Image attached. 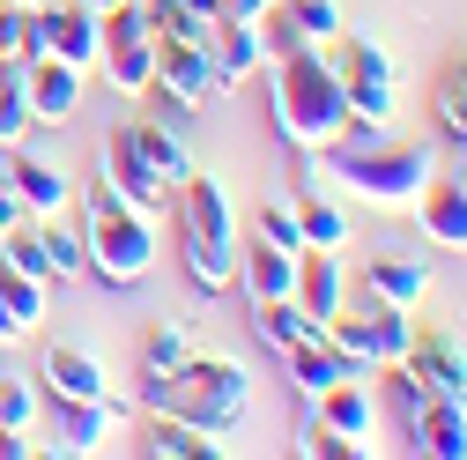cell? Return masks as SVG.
<instances>
[{
    "mask_svg": "<svg viewBox=\"0 0 467 460\" xmlns=\"http://www.w3.org/2000/svg\"><path fill=\"white\" fill-rule=\"evenodd\" d=\"M408 431L431 460H467V409L460 401H438V393H416L408 401Z\"/></svg>",
    "mask_w": 467,
    "mask_h": 460,
    "instance_id": "17",
    "label": "cell"
},
{
    "mask_svg": "<svg viewBox=\"0 0 467 460\" xmlns=\"http://www.w3.org/2000/svg\"><path fill=\"white\" fill-rule=\"evenodd\" d=\"M156 45H163V30H156V16L141 8V0L111 8V16H104V45H97L104 82L119 89V97H149V89H156Z\"/></svg>",
    "mask_w": 467,
    "mask_h": 460,
    "instance_id": "8",
    "label": "cell"
},
{
    "mask_svg": "<svg viewBox=\"0 0 467 460\" xmlns=\"http://www.w3.org/2000/svg\"><path fill=\"white\" fill-rule=\"evenodd\" d=\"M275 0H223V23H260Z\"/></svg>",
    "mask_w": 467,
    "mask_h": 460,
    "instance_id": "39",
    "label": "cell"
},
{
    "mask_svg": "<svg viewBox=\"0 0 467 460\" xmlns=\"http://www.w3.org/2000/svg\"><path fill=\"white\" fill-rule=\"evenodd\" d=\"M156 89L179 104V111H201V104H223V97H230L215 52H208L201 37H163V45H156Z\"/></svg>",
    "mask_w": 467,
    "mask_h": 460,
    "instance_id": "9",
    "label": "cell"
},
{
    "mask_svg": "<svg viewBox=\"0 0 467 460\" xmlns=\"http://www.w3.org/2000/svg\"><path fill=\"white\" fill-rule=\"evenodd\" d=\"M319 341L348 364V371H386V364H400L408 357V341H416V312H393V305H341L327 327H319Z\"/></svg>",
    "mask_w": 467,
    "mask_h": 460,
    "instance_id": "7",
    "label": "cell"
},
{
    "mask_svg": "<svg viewBox=\"0 0 467 460\" xmlns=\"http://www.w3.org/2000/svg\"><path fill=\"white\" fill-rule=\"evenodd\" d=\"M30 97H23V68H0V149L30 141Z\"/></svg>",
    "mask_w": 467,
    "mask_h": 460,
    "instance_id": "31",
    "label": "cell"
},
{
    "mask_svg": "<svg viewBox=\"0 0 467 460\" xmlns=\"http://www.w3.org/2000/svg\"><path fill=\"white\" fill-rule=\"evenodd\" d=\"M327 60H334V82H341V97H348V120L371 127V134H386L393 111H400L393 52H386L379 37H348V30H341V37L327 45Z\"/></svg>",
    "mask_w": 467,
    "mask_h": 460,
    "instance_id": "6",
    "label": "cell"
},
{
    "mask_svg": "<svg viewBox=\"0 0 467 460\" xmlns=\"http://www.w3.org/2000/svg\"><path fill=\"white\" fill-rule=\"evenodd\" d=\"M37 23V52H52V60H67V68H97V45H104V16L82 8V0H52V8L30 16Z\"/></svg>",
    "mask_w": 467,
    "mask_h": 460,
    "instance_id": "11",
    "label": "cell"
},
{
    "mask_svg": "<svg viewBox=\"0 0 467 460\" xmlns=\"http://www.w3.org/2000/svg\"><path fill=\"white\" fill-rule=\"evenodd\" d=\"M305 156V193H334V201H364V208H416L423 186L438 179L431 149H400L371 127H348L327 149H297Z\"/></svg>",
    "mask_w": 467,
    "mask_h": 460,
    "instance_id": "1",
    "label": "cell"
},
{
    "mask_svg": "<svg viewBox=\"0 0 467 460\" xmlns=\"http://www.w3.org/2000/svg\"><path fill=\"white\" fill-rule=\"evenodd\" d=\"M319 423L348 445V453H379V401H371V386H357V379H334L327 393H319Z\"/></svg>",
    "mask_w": 467,
    "mask_h": 460,
    "instance_id": "13",
    "label": "cell"
},
{
    "mask_svg": "<svg viewBox=\"0 0 467 460\" xmlns=\"http://www.w3.org/2000/svg\"><path fill=\"white\" fill-rule=\"evenodd\" d=\"M431 298V275L416 253H379L364 267V305H393V312H416Z\"/></svg>",
    "mask_w": 467,
    "mask_h": 460,
    "instance_id": "18",
    "label": "cell"
},
{
    "mask_svg": "<svg viewBox=\"0 0 467 460\" xmlns=\"http://www.w3.org/2000/svg\"><path fill=\"white\" fill-rule=\"evenodd\" d=\"M289 298L305 305V319H312V327H327V319L348 305V267H341V253L297 246V282H289Z\"/></svg>",
    "mask_w": 467,
    "mask_h": 460,
    "instance_id": "16",
    "label": "cell"
},
{
    "mask_svg": "<svg viewBox=\"0 0 467 460\" xmlns=\"http://www.w3.org/2000/svg\"><path fill=\"white\" fill-rule=\"evenodd\" d=\"M141 416H171V423H193V431H208V438H238L245 431V409H253V379H245V364L238 357H201L193 350V364L186 371H171V379H149L141 371V401H134Z\"/></svg>",
    "mask_w": 467,
    "mask_h": 460,
    "instance_id": "2",
    "label": "cell"
},
{
    "mask_svg": "<svg viewBox=\"0 0 467 460\" xmlns=\"http://www.w3.org/2000/svg\"><path fill=\"white\" fill-rule=\"evenodd\" d=\"M253 238H260V246H282V253H297V246H305V238H297V201H267Z\"/></svg>",
    "mask_w": 467,
    "mask_h": 460,
    "instance_id": "36",
    "label": "cell"
},
{
    "mask_svg": "<svg viewBox=\"0 0 467 460\" xmlns=\"http://www.w3.org/2000/svg\"><path fill=\"white\" fill-rule=\"evenodd\" d=\"M45 253H52V282H75V275H89V253H82V230H67L60 215H45Z\"/></svg>",
    "mask_w": 467,
    "mask_h": 460,
    "instance_id": "34",
    "label": "cell"
},
{
    "mask_svg": "<svg viewBox=\"0 0 467 460\" xmlns=\"http://www.w3.org/2000/svg\"><path fill=\"white\" fill-rule=\"evenodd\" d=\"M23 215H30V208H23V201H16V186H0V238H8V230H16V223H23Z\"/></svg>",
    "mask_w": 467,
    "mask_h": 460,
    "instance_id": "41",
    "label": "cell"
},
{
    "mask_svg": "<svg viewBox=\"0 0 467 460\" xmlns=\"http://www.w3.org/2000/svg\"><path fill=\"white\" fill-rule=\"evenodd\" d=\"M275 8L305 30V45H334L341 37V0H275Z\"/></svg>",
    "mask_w": 467,
    "mask_h": 460,
    "instance_id": "33",
    "label": "cell"
},
{
    "mask_svg": "<svg viewBox=\"0 0 467 460\" xmlns=\"http://www.w3.org/2000/svg\"><path fill=\"white\" fill-rule=\"evenodd\" d=\"M82 68H67V60H52V52H37V60L23 68V97H30V120L37 127H67L75 111H82Z\"/></svg>",
    "mask_w": 467,
    "mask_h": 460,
    "instance_id": "12",
    "label": "cell"
},
{
    "mask_svg": "<svg viewBox=\"0 0 467 460\" xmlns=\"http://www.w3.org/2000/svg\"><path fill=\"white\" fill-rule=\"evenodd\" d=\"M45 386L60 393V401H97V393H111L104 364H97L89 350H75V341H52V350H45Z\"/></svg>",
    "mask_w": 467,
    "mask_h": 460,
    "instance_id": "22",
    "label": "cell"
},
{
    "mask_svg": "<svg viewBox=\"0 0 467 460\" xmlns=\"http://www.w3.org/2000/svg\"><path fill=\"white\" fill-rule=\"evenodd\" d=\"M289 282H297V253L245 238V260H238V290H245V305H275V298H289Z\"/></svg>",
    "mask_w": 467,
    "mask_h": 460,
    "instance_id": "21",
    "label": "cell"
},
{
    "mask_svg": "<svg viewBox=\"0 0 467 460\" xmlns=\"http://www.w3.org/2000/svg\"><path fill=\"white\" fill-rule=\"evenodd\" d=\"M438 127L452 141H467V52L445 60V75H438Z\"/></svg>",
    "mask_w": 467,
    "mask_h": 460,
    "instance_id": "32",
    "label": "cell"
},
{
    "mask_svg": "<svg viewBox=\"0 0 467 460\" xmlns=\"http://www.w3.org/2000/svg\"><path fill=\"white\" fill-rule=\"evenodd\" d=\"M193 364V334L179 327V319H156L149 334H141V371L149 379H171V371H186Z\"/></svg>",
    "mask_w": 467,
    "mask_h": 460,
    "instance_id": "28",
    "label": "cell"
},
{
    "mask_svg": "<svg viewBox=\"0 0 467 460\" xmlns=\"http://www.w3.org/2000/svg\"><path fill=\"white\" fill-rule=\"evenodd\" d=\"M82 8H97V16H111V8H127V0H82Z\"/></svg>",
    "mask_w": 467,
    "mask_h": 460,
    "instance_id": "42",
    "label": "cell"
},
{
    "mask_svg": "<svg viewBox=\"0 0 467 460\" xmlns=\"http://www.w3.org/2000/svg\"><path fill=\"white\" fill-rule=\"evenodd\" d=\"M127 134H134V149H141V163L156 171L163 193H179V186L193 179V156H186V141L171 134V127H156V120H127Z\"/></svg>",
    "mask_w": 467,
    "mask_h": 460,
    "instance_id": "23",
    "label": "cell"
},
{
    "mask_svg": "<svg viewBox=\"0 0 467 460\" xmlns=\"http://www.w3.org/2000/svg\"><path fill=\"white\" fill-rule=\"evenodd\" d=\"M127 401H111V393H97V401H67V423H60V445L67 453H104L111 438L127 431Z\"/></svg>",
    "mask_w": 467,
    "mask_h": 460,
    "instance_id": "20",
    "label": "cell"
},
{
    "mask_svg": "<svg viewBox=\"0 0 467 460\" xmlns=\"http://www.w3.org/2000/svg\"><path fill=\"white\" fill-rule=\"evenodd\" d=\"M8 156V186H16V201L45 223V215H60L67 201H75V186H67V171L52 163V156H37L30 141H16V149H0Z\"/></svg>",
    "mask_w": 467,
    "mask_h": 460,
    "instance_id": "15",
    "label": "cell"
},
{
    "mask_svg": "<svg viewBox=\"0 0 467 460\" xmlns=\"http://www.w3.org/2000/svg\"><path fill=\"white\" fill-rule=\"evenodd\" d=\"M0 305H8V312H16V319H23L30 334H37V327H45V282L0 260Z\"/></svg>",
    "mask_w": 467,
    "mask_h": 460,
    "instance_id": "30",
    "label": "cell"
},
{
    "mask_svg": "<svg viewBox=\"0 0 467 460\" xmlns=\"http://www.w3.org/2000/svg\"><path fill=\"white\" fill-rule=\"evenodd\" d=\"M208 52H215V68H223V82H230V89L253 82V75L267 68V52H260V23H223V30L208 37Z\"/></svg>",
    "mask_w": 467,
    "mask_h": 460,
    "instance_id": "24",
    "label": "cell"
},
{
    "mask_svg": "<svg viewBox=\"0 0 467 460\" xmlns=\"http://www.w3.org/2000/svg\"><path fill=\"white\" fill-rule=\"evenodd\" d=\"M30 423H37V386L0 379V431H23V438H30Z\"/></svg>",
    "mask_w": 467,
    "mask_h": 460,
    "instance_id": "37",
    "label": "cell"
},
{
    "mask_svg": "<svg viewBox=\"0 0 467 460\" xmlns=\"http://www.w3.org/2000/svg\"><path fill=\"white\" fill-rule=\"evenodd\" d=\"M8 8H23V16H37V8H52V0H8Z\"/></svg>",
    "mask_w": 467,
    "mask_h": 460,
    "instance_id": "43",
    "label": "cell"
},
{
    "mask_svg": "<svg viewBox=\"0 0 467 460\" xmlns=\"http://www.w3.org/2000/svg\"><path fill=\"white\" fill-rule=\"evenodd\" d=\"M297 453H305V460H357V453H348V445H341V438H334V431L319 423V416H312V423L297 431Z\"/></svg>",
    "mask_w": 467,
    "mask_h": 460,
    "instance_id": "38",
    "label": "cell"
},
{
    "mask_svg": "<svg viewBox=\"0 0 467 460\" xmlns=\"http://www.w3.org/2000/svg\"><path fill=\"white\" fill-rule=\"evenodd\" d=\"M179 260H186V282L201 298H230L238 290L245 238H238V215H230L223 179H208V171H193V179L179 186Z\"/></svg>",
    "mask_w": 467,
    "mask_h": 460,
    "instance_id": "4",
    "label": "cell"
},
{
    "mask_svg": "<svg viewBox=\"0 0 467 460\" xmlns=\"http://www.w3.org/2000/svg\"><path fill=\"white\" fill-rule=\"evenodd\" d=\"M400 371H408V386H416V393H438V401H460V409H467V341H460V334L416 327Z\"/></svg>",
    "mask_w": 467,
    "mask_h": 460,
    "instance_id": "10",
    "label": "cell"
},
{
    "mask_svg": "<svg viewBox=\"0 0 467 460\" xmlns=\"http://www.w3.org/2000/svg\"><path fill=\"white\" fill-rule=\"evenodd\" d=\"M297 238L319 246V253H341V246H348V208H341L334 193H305V201H297Z\"/></svg>",
    "mask_w": 467,
    "mask_h": 460,
    "instance_id": "26",
    "label": "cell"
},
{
    "mask_svg": "<svg viewBox=\"0 0 467 460\" xmlns=\"http://www.w3.org/2000/svg\"><path fill=\"white\" fill-rule=\"evenodd\" d=\"M30 60H37V23L0 0V68H30Z\"/></svg>",
    "mask_w": 467,
    "mask_h": 460,
    "instance_id": "35",
    "label": "cell"
},
{
    "mask_svg": "<svg viewBox=\"0 0 467 460\" xmlns=\"http://www.w3.org/2000/svg\"><path fill=\"white\" fill-rule=\"evenodd\" d=\"M97 171H104V193L119 201V208H141V215H156V208L171 201V193L156 186V171L141 163V149H134V134H127V127L104 141V163H97Z\"/></svg>",
    "mask_w": 467,
    "mask_h": 460,
    "instance_id": "14",
    "label": "cell"
},
{
    "mask_svg": "<svg viewBox=\"0 0 467 460\" xmlns=\"http://www.w3.org/2000/svg\"><path fill=\"white\" fill-rule=\"evenodd\" d=\"M267 75V111H275V134L289 149H327L341 141L348 127V97L334 82V60H327V45H305V52H289V60L260 68Z\"/></svg>",
    "mask_w": 467,
    "mask_h": 460,
    "instance_id": "3",
    "label": "cell"
},
{
    "mask_svg": "<svg viewBox=\"0 0 467 460\" xmlns=\"http://www.w3.org/2000/svg\"><path fill=\"white\" fill-rule=\"evenodd\" d=\"M82 253H89L97 282L134 290V282H149V267H156V215L119 208L111 193H97V208L82 215Z\"/></svg>",
    "mask_w": 467,
    "mask_h": 460,
    "instance_id": "5",
    "label": "cell"
},
{
    "mask_svg": "<svg viewBox=\"0 0 467 460\" xmlns=\"http://www.w3.org/2000/svg\"><path fill=\"white\" fill-rule=\"evenodd\" d=\"M253 327H260V341H267V350H282V357L297 350V341H312V334H319V327L305 319V305H297V298H275V305H253Z\"/></svg>",
    "mask_w": 467,
    "mask_h": 460,
    "instance_id": "29",
    "label": "cell"
},
{
    "mask_svg": "<svg viewBox=\"0 0 467 460\" xmlns=\"http://www.w3.org/2000/svg\"><path fill=\"white\" fill-rule=\"evenodd\" d=\"M408 215H416V230H423L438 253H467V186L431 179V186H423V201L408 208Z\"/></svg>",
    "mask_w": 467,
    "mask_h": 460,
    "instance_id": "19",
    "label": "cell"
},
{
    "mask_svg": "<svg viewBox=\"0 0 467 460\" xmlns=\"http://www.w3.org/2000/svg\"><path fill=\"white\" fill-rule=\"evenodd\" d=\"M23 341H30V327H23L8 305H0V350H23Z\"/></svg>",
    "mask_w": 467,
    "mask_h": 460,
    "instance_id": "40",
    "label": "cell"
},
{
    "mask_svg": "<svg viewBox=\"0 0 467 460\" xmlns=\"http://www.w3.org/2000/svg\"><path fill=\"white\" fill-rule=\"evenodd\" d=\"M289 379H297V393H305V401H319L334 379H357V371H348V364L327 350V341L312 334V341H297V350H289Z\"/></svg>",
    "mask_w": 467,
    "mask_h": 460,
    "instance_id": "27",
    "label": "cell"
},
{
    "mask_svg": "<svg viewBox=\"0 0 467 460\" xmlns=\"http://www.w3.org/2000/svg\"><path fill=\"white\" fill-rule=\"evenodd\" d=\"M141 453H149V460H223L230 445H223V438H208V431H193V423L149 416V438H141Z\"/></svg>",
    "mask_w": 467,
    "mask_h": 460,
    "instance_id": "25",
    "label": "cell"
}]
</instances>
